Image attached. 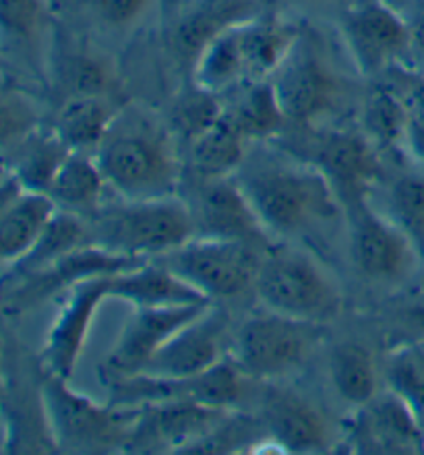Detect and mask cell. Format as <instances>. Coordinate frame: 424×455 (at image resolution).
<instances>
[{"label":"cell","mask_w":424,"mask_h":455,"mask_svg":"<svg viewBox=\"0 0 424 455\" xmlns=\"http://www.w3.org/2000/svg\"><path fill=\"white\" fill-rule=\"evenodd\" d=\"M364 135L377 149L406 148V110L396 85L379 84L366 93L363 106Z\"/></svg>","instance_id":"33"},{"label":"cell","mask_w":424,"mask_h":455,"mask_svg":"<svg viewBox=\"0 0 424 455\" xmlns=\"http://www.w3.org/2000/svg\"><path fill=\"white\" fill-rule=\"evenodd\" d=\"M269 81L284 114L292 123L317 118L332 106L338 90L333 75L302 37Z\"/></svg>","instance_id":"16"},{"label":"cell","mask_w":424,"mask_h":455,"mask_svg":"<svg viewBox=\"0 0 424 455\" xmlns=\"http://www.w3.org/2000/svg\"><path fill=\"white\" fill-rule=\"evenodd\" d=\"M60 207L48 193L25 191L0 205V259L4 269L34 249Z\"/></svg>","instance_id":"22"},{"label":"cell","mask_w":424,"mask_h":455,"mask_svg":"<svg viewBox=\"0 0 424 455\" xmlns=\"http://www.w3.org/2000/svg\"><path fill=\"white\" fill-rule=\"evenodd\" d=\"M226 116L249 141L274 137L288 120L277 102L271 81H252L246 85L230 108L226 106Z\"/></svg>","instance_id":"31"},{"label":"cell","mask_w":424,"mask_h":455,"mask_svg":"<svg viewBox=\"0 0 424 455\" xmlns=\"http://www.w3.org/2000/svg\"><path fill=\"white\" fill-rule=\"evenodd\" d=\"M108 182L98 166L96 156L87 151H71L56 170L48 195L60 210L71 213H96L104 199Z\"/></svg>","instance_id":"26"},{"label":"cell","mask_w":424,"mask_h":455,"mask_svg":"<svg viewBox=\"0 0 424 455\" xmlns=\"http://www.w3.org/2000/svg\"><path fill=\"white\" fill-rule=\"evenodd\" d=\"M172 3H174V6H180L182 3H185V0H172Z\"/></svg>","instance_id":"44"},{"label":"cell","mask_w":424,"mask_h":455,"mask_svg":"<svg viewBox=\"0 0 424 455\" xmlns=\"http://www.w3.org/2000/svg\"><path fill=\"white\" fill-rule=\"evenodd\" d=\"M389 218L424 255V179L404 176L389 188Z\"/></svg>","instance_id":"36"},{"label":"cell","mask_w":424,"mask_h":455,"mask_svg":"<svg viewBox=\"0 0 424 455\" xmlns=\"http://www.w3.org/2000/svg\"><path fill=\"white\" fill-rule=\"evenodd\" d=\"M246 377L228 356L213 369L195 377L170 379L157 375H108L110 402L116 408L141 410L160 403L191 402L201 406L232 410L244 395Z\"/></svg>","instance_id":"7"},{"label":"cell","mask_w":424,"mask_h":455,"mask_svg":"<svg viewBox=\"0 0 424 455\" xmlns=\"http://www.w3.org/2000/svg\"><path fill=\"white\" fill-rule=\"evenodd\" d=\"M42 408L48 431L59 450L77 453H106L126 450L139 410L100 406L68 387V379L46 372L42 381Z\"/></svg>","instance_id":"4"},{"label":"cell","mask_w":424,"mask_h":455,"mask_svg":"<svg viewBox=\"0 0 424 455\" xmlns=\"http://www.w3.org/2000/svg\"><path fill=\"white\" fill-rule=\"evenodd\" d=\"M108 187L123 199L172 197L180 185V157L168 120L143 106H120L96 149Z\"/></svg>","instance_id":"1"},{"label":"cell","mask_w":424,"mask_h":455,"mask_svg":"<svg viewBox=\"0 0 424 455\" xmlns=\"http://www.w3.org/2000/svg\"><path fill=\"white\" fill-rule=\"evenodd\" d=\"M15 149L19 151L15 156V164H12V168L6 166V170L17 174L25 188L42 193H48L56 170L73 151L60 141V137L54 131L50 135H40V132L34 131L29 137L15 143Z\"/></svg>","instance_id":"32"},{"label":"cell","mask_w":424,"mask_h":455,"mask_svg":"<svg viewBox=\"0 0 424 455\" xmlns=\"http://www.w3.org/2000/svg\"><path fill=\"white\" fill-rule=\"evenodd\" d=\"M141 263H145L143 259L126 257L100 244L87 243L67 252L65 257H60L50 267L42 269L40 274L19 282V290L6 292V311L19 313L46 300L48 296H54L60 290L73 288L75 283L90 280V277L114 275Z\"/></svg>","instance_id":"13"},{"label":"cell","mask_w":424,"mask_h":455,"mask_svg":"<svg viewBox=\"0 0 424 455\" xmlns=\"http://www.w3.org/2000/svg\"><path fill=\"white\" fill-rule=\"evenodd\" d=\"M329 375L341 400L352 406L363 408L377 397V364L364 346L354 341L335 346L329 358Z\"/></svg>","instance_id":"30"},{"label":"cell","mask_w":424,"mask_h":455,"mask_svg":"<svg viewBox=\"0 0 424 455\" xmlns=\"http://www.w3.org/2000/svg\"><path fill=\"white\" fill-rule=\"evenodd\" d=\"M246 139L230 118L221 116L212 129L191 141L193 170L204 180L228 179L236 174L246 157Z\"/></svg>","instance_id":"28"},{"label":"cell","mask_w":424,"mask_h":455,"mask_svg":"<svg viewBox=\"0 0 424 455\" xmlns=\"http://www.w3.org/2000/svg\"><path fill=\"white\" fill-rule=\"evenodd\" d=\"M197 236L243 240L257 244L268 236L257 213L252 212L249 199L236 179L205 180L197 197V207H193Z\"/></svg>","instance_id":"19"},{"label":"cell","mask_w":424,"mask_h":455,"mask_svg":"<svg viewBox=\"0 0 424 455\" xmlns=\"http://www.w3.org/2000/svg\"><path fill=\"white\" fill-rule=\"evenodd\" d=\"M234 179L259 222L274 236H296L340 213L338 193L315 164L271 156L244 157Z\"/></svg>","instance_id":"2"},{"label":"cell","mask_w":424,"mask_h":455,"mask_svg":"<svg viewBox=\"0 0 424 455\" xmlns=\"http://www.w3.org/2000/svg\"><path fill=\"white\" fill-rule=\"evenodd\" d=\"M263 425L282 453H323L329 447L323 414L294 391H268L263 397Z\"/></svg>","instance_id":"20"},{"label":"cell","mask_w":424,"mask_h":455,"mask_svg":"<svg viewBox=\"0 0 424 455\" xmlns=\"http://www.w3.org/2000/svg\"><path fill=\"white\" fill-rule=\"evenodd\" d=\"M389 338L394 339V350L424 346V292L397 302L389 315Z\"/></svg>","instance_id":"39"},{"label":"cell","mask_w":424,"mask_h":455,"mask_svg":"<svg viewBox=\"0 0 424 455\" xmlns=\"http://www.w3.org/2000/svg\"><path fill=\"white\" fill-rule=\"evenodd\" d=\"M261 305L286 317L323 325L340 313L335 283L311 257L290 249H268L255 280Z\"/></svg>","instance_id":"5"},{"label":"cell","mask_w":424,"mask_h":455,"mask_svg":"<svg viewBox=\"0 0 424 455\" xmlns=\"http://www.w3.org/2000/svg\"><path fill=\"white\" fill-rule=\"evenodd\" d=\"M108 294L110 299L131 302L135 308H168L212 302L197 288L156 259L110 275Z\"/></svg>","instance_id":"21"},{"label":"cell","mask_w":424,"mask_h":455,"mask_svg":"<svg viewBox=\"0 0 424 455\" xmlns=\"http://www.w3.org/2000/svg\"><path fill=\"white\" fill-rule=\"evenodd\" d=\"M230 414L232 410L210 408L191 402L141 408L126 450H168L187 453Z\"/></svg>","instance_id":"14"},{"label":"cell","mask_w":424,"mask_h":455,"mask_svg":"<svg viewBox=\"0 0 424 455\" xmlns=\"http://www.w3.org/2000/svg\"><path fill=\"white\" fill-rule=\"evenodd\" d=\"M87 243H92L90 234H87V228L77 213L59 210L34 249L23 259H19L15 265L4 269V280H11V277H15L19 282L28 280V277L40 274L42 269L59 261L67 252L79 249Z\"/></svg>","instance_id":"29"},{"label":"cell","mask_w":424,"mask_h":455,"mask_svg":"<svg viewBox=\"0 0 424 455\" xmlns=\"http://www.w3.org/2000/svg\"><path fill=\"white\" fill-rule=\"evenodd\" d=\"M37 114L21 93H4L3 98V141L4 148L19 143L36 131Z\"/></svg>","instance_id":"42"},{"label":"cell","mask_w":424,"mask_h":455,"mask_svg":"<svg viewBox=\"0 0 424 455\" xmlns=\"http://www.w3.org/2000/svg\"><path fill=\"white\" fill-rule=\"evenodd\" d=\"M352 447L358 453H424V427L400 395H388L360 408Z\"/></svg>","instance_id":"17"},{"label":"cell","mask_w":424,"mask_h":455,"mask_svg":"<svg viewBox=\"0 0 424 455\" xmlns=\"http://www.w3.org/2000/svg\"><path fill=\"white\" fill-rule=\"evenodd\" d=\"M346 46L364 75L391 71L412 48L406 17L383 0H354L341 21Z\"/></svg>","instance_id":"9"},{"label":"cell","mask_w":424,"mask_h":455,"mask_svg":"<svg viewBox=\"0 0 424 455\" xmlns=\"http://www.w3.org/2000/svg\"><path fill=\"white\" fill-rule=\"evenodd\" d=\"M261 259L263 255L251 243L195 236L156 261L166 265L213 302L234 299L255 288Z\"/></svg>","instance_id":"8"},{"label":"cell","mask_w":424,"mask_h":455,"mask_svg":"<svg viewBox=\"0 0 424 455\" xmlns=\"http://www.w3.org/2000/svg\"><path fill=\"white\" fill-rule=\"evenodd\" d=\"M313 164L327 176L335 193L354 204L364 199L381 176L375 143L366 135L348 131H332L321 137Z\"/></svg>","instance_id":"18"},{"label":"cell","mask_w":424,"mask_h":455,"mask_svg":"<svg viewBox=\"0 0 424 455\" xmlns=\"http://www.w3.org/2000/svg\"><path fill=\"white\" fill-rule=\"evenodd\" d=\"M255 15V0H197L176 19L172 48L182 62L193 67L201 50L221 31Z\"/></svg>","instance_id":"23"},{"label":"cell","mask_w":424,"mask_h":455,"mask_svg":"<svg viewBox=\"0 0 424 455\" xmlns=\"http://www.w3.org/2000/svg\"><path fill=\"white\" fill-rule=\"evenodd\" d=\"M124 201V205L96 212L90 236L93 244L151 261L197 236L193 207L176 195Z\"/></svg>","instance_id":"3"},{"label":"cell","mask_w":424,"mask_h":455,"mask_svg":"<svg viewBox=\"0 0 424 455\" xmlns=\"http://www.w3.org/2000/svg\"><path fill=\"white\" fill-rule=\"evenodd\" d=\"M108 282L110 275H98L68 288L67 299L60 305L42 350V364L46 372L71 381L81 354L85 350L93 317L102 302L110 299Z\"/></svg>","instance_id":"12"},{"label":"cell","mask_w":424,"mask_h":455,"mask_svg":"<svg viewBox=\"0 0 424 455\" xmlns=\"http://www.w3.org/2000/svg\"><path fill=\"white\" fill-rule=\"evenodd\" d=\"M118 110L110 96H71L56 114L52 131L68 149H96Z\"/></svg>","instance_id":"27"},{"label":"cell","mask_w":424,"mask_h":455,"mask_svg":"<svg viewBox=\"0 0 424 455\" xmlns=\"http://www.w3.org/2000/svg\"><path fill=\"white\" fill-rule=\"evenodd\" d=\"M0 17L6 34L31 42L46 28L48 0H0Z\"/></svg>","instance_id":"38"},{"label":"cell","mask_w":424,"mask_h":455,"mask_svg":"<svg viewBox=\"0 0 424 455\" xmlns=\"http://www.w3.org/2000/svg\"><path fill=\"white\" fill-rule=\"evenodd\" d=\"M71 96H110L112 71L96 59H75L67 68Z\"/></svg>","instance_id":"41"},{"label":"cell","mask_w":424,"mask_h":455,"mask_svg":"<svg viewBox=\"0 0 424 455\" xmlns=\"http://www.w3.org/2000/svg\"><path fill=\"white\" fill-rule=\"evenodd\" d=\"M157 0H90V6L100 21L112 31L135 29Z\"/></svg>","instance_id":"40"},{"label":"cell","mask_w":424,"mask_h":455,"mask_svg":"<svg viewBox=\"0 0 424 455\" xmlns=\"http://www.w3.org/2000/svg\"><path fill=\"white\" fill-rule=\"evenodd\" d=\"M323 327L265 308L246 317L232 336L230 358L249 379L286 377L307 363Z\"/></svg>","instance_id":"6"},{"label":"cell","mask_w":424,"mask_h":455,"mask_svg":"<svg viewBox=\"0 0 424 455\" xmlns=\"http://www.w3.org/2000/svg\"><path fill=\"white\" fill-rule=\"evenodd\" d=\"M389 389L402 397L424 427V346L394 350L388 364Z\"/></svg>","instance_id":"35"},{"label":"cell","mask_w":424,"mask_h":455,"mask_svg":"<svg viewBox=\"0 0 424 455\" xmlns=\"http://www.w3.org/2000/svg\"><path fill=\"white\" fill-rule=\"evenodd\" d=\"M243 23L232 25L205 44L191 67L193 85L221 96L232 87L249 84L240 36Z\"/></svg>","instance_id":"25"},{"label":"cell","mask_w":424,"mask_h":455,"mask_svg":"<svg viewBox=\"0 0 424 455\" xmlns=\"http://www.w3.org/2000/svg\"><path fill=\"white\" fill-rule=\"evenodd\" d=\"M246 77L252 81H269L284 65L300 40L299 29L277 19L252 17L240 25Z\"/></svg>","instance_id":"24"},{"label":"cell","mask_w":424,"mask_h":455,"mask_svg":"<svg viewBox=\"0 0 424 455\" xmlns=\"http://www.w3.org/2000/svg\"><path fill=\"white\" fill-rule=\"evenodd\" d=\"M213 302L205 305L135 308L106 363L108 375H135L166 341L187 323L197 319Z\"/></svg>","instance_id":"15"},{"label":"cell","mask_w":424,"mask_h":455,"mask_svg":"<svg viewBox=\"0 0 424 455\" xmlns=\"http://www.w3.org/2000/svg\"><path fill=\"white\" fill-rule=\"evenodd\" d=\"M391 84L400 92L406 110V148L424 162V75L397 73Z\"/></svg>","instance_id":"37"},{"label":"cell","mask_w":424,"mask_h":455,"mask_svg":"<svg viewBox=\"0 0 424 455\" xmlns=\"http://www.w3.org/2000/svg\"><path fill=\"white\" fill-rule=\"evenodd\" d=\"M230 344L226 315L212 305L197 319L176 331L141 372L170 379L201 375L230 356Z\"/></svg>","instance_id":"11"},{"label":"cell","mask_w":424,"mask_h":455,"mask_svg":"<svg viewBox=\"0 0 424 455\" xmlns=\"http://www.w3.org/2000/svg\"><path fill=\"white\" fill-rule=\"evenodd\" d=\"M352 255L369 280L400 282L410 275L420 252L394 220L381 216L364 197L352 207Z\"/></svg>","instance_id":"10"},{"label":"cell","mask_w":424,"mask_h":455,"mask_svg":"<svg viewBox=\"0 0 424 455\" xmlns=\"http://www.w3.org/2000/svg\"><path fill=\"white\" fill-rule=\"evenodd\" d=\"M224 112L226 106L220 102V96L193 85V92L182 93L176 100L168 123L170 129L174 131V135H179L191 143L199 135H204L207 129H212L224 116Z\"/></svg>","instance_id":"34"},{"label":"cell","mask_w":424,"mask_h":455,"mask_svg":"<svg viewBox=\"0 0 424 455\" xmlns=\"http://www.w3.org/2000/svg\"><path fill=\"white\" fill-rule=\"evenodd\" d=\"M402 15L408 21L410 36H412V48L424 54V0H414Z\"/></svg>","instance_id":"43"}]
</instances>
